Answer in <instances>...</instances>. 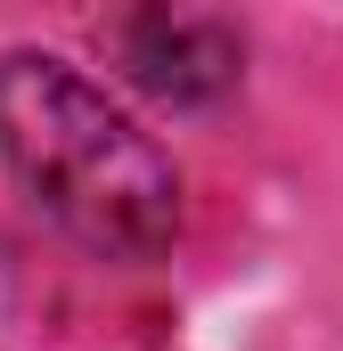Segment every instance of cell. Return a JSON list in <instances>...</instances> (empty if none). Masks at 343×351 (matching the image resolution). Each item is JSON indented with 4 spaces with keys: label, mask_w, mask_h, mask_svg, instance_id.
<instances>
[{
    "label": "cell",
    "mask_w": 343,
    "mask_h": 351,
    "mask_svg": "<svg viewBox=\"0 0 343 351\" xmlns=\"http://www.w3.org/2000/svg\"><path fill=\"white\" fill-rule=\"evenodd\" d=\"M0 164L90 254L147 262L180 229V180L156 139L58 58H0Z\"/></svg>",
    "instance_id": "1"
}]
</instances>
